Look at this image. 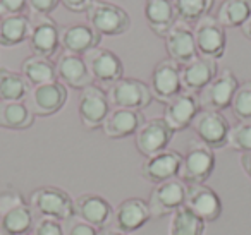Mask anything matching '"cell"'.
Here are the masks:
<instances>
[{"label": "cell", "instance_id": "obj_1", "mask_svg": "<svg viewBox=\"0 0 251 235\" xmlns=\"http://www.w3.org/2000/svg\"><path fill=\"white\" fill-rule=\"evenodd\" d=\"M28 204L40 218L67 221L74 216V199L64 189L53 186L35 189L29 194Z\"/></svg>", "mask_w": 251, "mask_h": 235}, {"label": "cell", "instance_id": "obj_2", "mask_svg": "<svg viewBox=\"0 0 251 235\" xmlns=\"http://www.w3.org/2000/svg\"><path fill=\"white\" fill-rule=\"evenodd\" d=\"M215 170V155L213 149L203 144L198 139L188 142L186 153L182 155L179 180L186 186L193 184H205Z\"/></svg>", "mask_w": 251, "mask_h": 235}, {"label": "cell", "instance_id": "obj_3", "mask_svg": "<svg viewBox=\"0 0 251 235\" xmlns=\"http://www.w3.org/2000/svg\"><path fill=\"white\" fill-rule=\"evenodd\" d=\"M88 23L100 36H121L129 31L131 18L121 7L107 0H93L86 11Z\"/></svg>", "mask_w": 251, "mask_h": 235}, {"label": "cell", "instance_id": "obj_4", "mask_svg": "<svg viewBox=\"0 0 251 235\" xmlns=\"http://www.w3.org/2000/svg\"><path fill=\"white\" fill-rule=\"evenodd\" d=\"M110 107L126 108V110L141 112L150 107L153 94H151L150 84L145 81L134 79V77H122L115 84H112L107 91Z\"/></svg>", "mask_w": 251, "mask_h": 235}, {"label": "cell", "instance_id": "obj_5", "mask_svg": "<svg viewBox=\"0 0 251 235\" xmlns=\"http://www.w3.org/2000/svg\"><path fill=\"white\" fill-rule=\"evenodd\" d=\"M196 139L206 144L210 149H222L227 146L230 124L222 112L200 110L191 124Z\"/></svg>", "mask_w": 251, "mask_h": 235}, {"label": "cell", "instance_id": "obj_6", "mask_svg": "<svg viewBox=\"0 0 251 235\" xmlns=\"http://www.w3.org/2000/svg\"><path fill=\"white\" fill-rule=\"evenodd\" d=\"M110 110L112 107L105 90H101L97 84H91V86L81 90L77 114H79V120L84 129L95 131V129L101 127Z\"/></svg>", "mask_w": 251, "mask_h": 235}, {"label": "cell", "instance_id": "obj_7", "mask_svg": "<svg viewBox=\"0 0 251 235\" xmlns=\"http://www.w3.org/2000/svg\"><path fill=\"white\" fill-rule=\"evenodd\" d=\"M84 62H86L88 72H90L93 84L98 83L101 86H108L115 84L124 77V66L122 60L119 59L117 53H114L108 48H93L84 55Z\"/></svg>", "mask_w": 251, "mask_h": 235}, {"label": "cell", "instance_id": "obj_8", "mask_svg": "<svg viewBox=\"0 0 251 235\" xmlns=\"http://www.w3.org/2000/svg\"><path fill=\"white\" fill-rule=\"evenodd\" d=\"M239 81L230 69H224L203 91L198 93V100L203 110L224 112L230 108L232 96L236 93Z\"/></svg>", "mask_w": 251, "mask_h": 235}, {"label": "cell", "instance_id": "obj_9", "mask_svg": "<svg viewBox=\"0 0 251 235\" xmlns=\"http://www.w3.org/2000/svg\"><path fill=\"white\" fill-rule=\"evenodd\" d=\"M193 33H195L196 52L200 57L212 60L222 59L226 53L227 36L226 28H222L215 18H212V16L203 18L201 21L196 23Z\"/></svg>", "mask_w": 251, "mask_h": 235}, {"label": "cell", "instance_id": "obj_10", "mask_svg": "<svg viewBox=\"0 0 251 235\" xmlns=\"http://www.w3.org/2000/svg\"><path fill=\"white\" fill-rule=\"evenodd\" d=\"M186 204V184L172 179L153 186L148 197L151 218H164Z\"/></svg>", "mask_w": 251, "mask_h": 235}, {"label": "cell", "instance_id": "obj_11", "mask_svg": "<svg viewBox=\"0 0 251 235\" xmlns=\"http://www.w3.org/2000/svg\"><path fill=\"white\" fill-rule=\"evenodd\" d=\"M172 136H174V131L169 127L164 118H150V120H145L143 125L134 134V144H136L140 155L148 158V156L165 151L167 146L171 144Z\"/></svg>", "mask_w": 251, "mask_h": 235}, {"label": "cell", "instance_id": "obj_12", "mask_svg": "<svg viewBox=\"0 0 251 235\" xmlns=\"http://www.w3.org/2000/svg\"><path fill=\"white\" fill-rule=\"evenodd\" d=\"M28 45L33 55L52 59L60 48V28L50 16H38L31 21Z\"/></svg>", "mask_w": 251, "mask_h": 235}, {"label": "cell", "instance_id": "obj_13", "mask_svg": "<svg viewBox=\"0 0 251 235\" xmlns=\"http://www.w3.org/2000/svg\"><path fill=\"white\" fill-rule=\"evenodd\" d=\"M67 101V88L60 81L35 86L28 93V108L35 117H50L62 110Z\"/></svg>", "mask_w": 251, "mask_h": 235}, {"label": "cell", "instance_id": "obj_14", "mask_svg": "<svg viewBox=\"0 0 251 235\" xmlns=\"http://www.w3.org/2000/svg\"><path fill=\"white\" fill-rule=\"evenodd\" d=\"M150 90L153 100L160 103H167L179 93H182L181 86V66L171 59H164L153 67L150 81Z\"/></svg>", "mask_w": 251, "mask_h": 235}, {"label": "cell", "instance_id": "obj_15", "mask_svg": "<svg viewBox=\"0 0 251 235\" xmlns=\"http://www.w3.org/2000/svg\"><path fill=\"white\" fill-rule=\"evenodd\" d=\"M186 208L198 214L205 223L217 221L222 216L224 204L220 196L206 184H193L186 186Z\"/></svg>", "mask_w": 251, "mask_h": 235}, {"label": "cell", "instance_id": "obj_16", "mask_svg": "<svg viewBox=\"0 0 251 235\" xmlns=\"http://www.w3.org/2000/svg\"><path fill=\"white\" fill-rule=\"evenodd\" d=\"M182 155L176 149H165L153 156L145 158L141 165V175L147 182L162 184L172 179H179V170H181Z\"/></svg>", "mask_w": 251, "mask_h": 235}, {"label": "cell", "instance_id": "obj_17", "mask_svg": "<svg viewBox=\"0 0 251 235\" xmlns=\"http://www.w3.org/2000/svg\"><path fill=\"white\" fill-rule=\"evenodd\" d=\"M200 110H201V105H200L198 94L182 91L164 105L162 118L167 122V125L172 131L179 132L191 127L193 120H195Z\"/></svg>", "mask_w": 251, "mask_h": 235}, {"label": "cell", "instance_id": "obj_18", "mask_svg": "<svg viewBox=\"0 0 251 235\" xmlns=\"http://www.w3.org/2000/svg\"><path fill=\"white\" fill-rule=\"evenodd\" d=\"M74 216H77L79 221L101 230L110 223L114 216V208L103 196L81 194L74 199Z\"/></svg>", "mask_w": 251, "mask_h": 235}, {"label": "cell", "instance_id": "obj_19", "mask_svg": "<svg viewBox=\"0 0 251 235\" xmlns=\"http://www.w3.org/2000/svg\"><path fill=\"white\" fill-rule=\"evenodd\" d=\"M151 220L148 201L141 197H127L121 201L114 210V223L115 228L122 230L124 234H133L143 228Z\"/></svg>", "mask_w": 251, "mask_h": 235}, {"label": "cell", "instance_id": "obj_20", "mask_svg": "<svg viewBox=\"0 0 251 235\" xmlns=\"http://www.w3.org/2000/svg\"><path fill=\"white\" fill-rule=\"evenodd\" d=\"M219 74L217 60L205 59V57H196L191 62L181 66V86L186 93L198 94L203 91Z\"/></svg>", "mask_w": 251, "mask_h": 235}, {"label": "cell", "instance_id": "obj_21", "mask_svg": "<svg viewBox=\"0 0 251 235\" xmlns=\"http://www.w3.org/2000/svg\"><path fill=\"white\" fill-rule=\"evenodd\" d=\"M164 40L169 59L174 60L179 66H184L198 57L195 45V33L184 23H176Z\"/></svg>", "mask_w": 251, "mask_h": 235}, {"label": "cell", "instance_id": "obj_22", "mask_svg": "<svg viewBox=\"0 0 251 235\" xmlns=\"http://www.w3.org/2000/svg\"><path fill=\"white\" fill-rule=\"evenodd\" d=\"M55 70H57V79L66 88H73V90L81 91L93 84V79H91L90 72H88L86 62H84V57L81 55L64 52L57 59Z\"/></svg>", "mask_w": 251, "mask_h": 235}, {"label": "cell", "instance_id": "obj_23", "mask_svg": "<svg viewBox=\"0 0 251 235\" xmlns=\"http://www.w3.org/2000/svg\"><path fill=\"white\" fill-rule=\"evenodd\" d=\"M101 36L90 24H69L60 29V47L67 53L84 57L93 48H98Z\"/></svg>", "mask_w": 251, "mask_h": 235}, {"label": "cell", "instance_id": "obj_24", "mask_svg": "<svg viewBox=\"0 0 251 235\" xmlns=\"http://www.w3.org/2000/svg\"><path fill=\"white\" fill-rule=\"evenodd\" d=\"M145 117L141 112L126 110V108H112L107 115L103 125V134L110 139H124L134 136L138 129L143 125Z\"/></svg>", "mask_w": 251, "mask_h": 235}, {"label": "cell", "instance_id": "obj_25", "mask_svg": "<svg viewBox=\"0 0 251 235\" xmlns=\"http://www.w3.org/2000/svg\"><path fill=\"white\" fill-rule=\"evenodd\" d=\"M145 19L148 28L160 38H165L172 26L177 23L174 0H147L145 2Z\"/></svg>", "mask_w": 251, "mask_h": 235}, {"label": "cell", "instance_id": "obj_26", "mask_svg": "<svg viewBox=\"0 0 251 235\" xmlns=\"http://www.w3.org/2000/svg\"><path fill=\"white\" fill-rule=\"evenodd\" d=\"M21 74L31 88L59 81L57 79L55 62H52V59H45L40 55L26 57L21 64Z\"/></svg>", "mask_w": 251, "mask_h": 235}, {"label": "cell", "instance_id": "obj_27", "mask_svg": "<svg viewBox=\"0 0 251 235\" xmlns=\"http://www.w3.org/2000/svg\"><path fill=\"white\" fill-rule=\"evenodd\" d=\"M31 19L26 14L0 16V45L16 47L28 42Z\"/></svg>", "mask_w": 251, "mask_h": 235}, {"label": "cell", "instance_id": "obj_28", "mask_svg": "<svg viewBox=\"0 0 251 235\" xmlns=\"http://www.w3.org/2000/svg\"><path fill=\"white\" fill-rule=\"evenodd\" d=\"M35 122V115L25 101H0V129L26 131Z\"/></svg>", "mask_w": 251, "mask_h": 235}, {"label": "cell", "instance_id": "obj_29", "mask_svg": "<svg viewBox=\"0 0 251 235\" xmlns=\"http://www.w3.org/2000/svg\"><path fill=\"white\" fill-rule=\"evenodd\" d=\"M33 228V210L28 203L18 204L0 214V234L26 235Z\"/></svg>", "mask_w": 251, "mask_h": 235}, {"label": "cell", "instance_id": "obj_30", "mask_svg": "<svg viewBox=\"0 0 251 235\" xmlns=\"http://www.w3.org/2000/svg\"><path fill=\"white\" fill-rule=\"evenodd\" d=\"M250 18L251 0H224L215 16L222 28H241Z\"/></svg>", "mask_w": 251, "mask_h": 235}, {"label": "cell", "instance_id": "obj_31", "mask_svg": "<svg viewBox=\"0 0 251 235\" xmlns=\"http://www.w3.org/2000/svg\"><path fill=\"white\" fill-rule=\"evenodd\" d=\"M29 93V84L21 72L0 67V101H23Z\"/></svg>", "mask_w": 251, "mask_h": 235}, {"label": "cell", "instance_id": "obj_32", "mask_svg": "<svg viewBox=\"0 0 251 235\" xmlns=\"http://www.w3.org/2000/svg\"><path fill=\"white\" fill-rule=\"evenodd\" d=\"M206 223L193 213L189 208L182 206L171 214L169 235H203Z\"/></svg>", "mask_w": 251, "mask_h": 235}, {"label": "cell", "instance_id": "obj_33", "mask_svg": "<svg viewBox=\"0 0 251 235\" xmlns=\"http://www.w3.org/2000/svg\"><path fill=\"white\" fill-rule=\"evenodd\" d=\"M213 5V0H174L177 21L184 24H196L206 18Z\"/></svg>", "mask_w": 251, "mask_h": 235}, {"label": "cell", "instance_id": "obj_34", "mask_svg": "<svg viewBox=\"0 0 251 235\" xmlns=\"http://www.w3.org/2000/svg\"><path fill=\"white\" fill-rule=\"evenodd\" d=\"M230 110L239 122H251V81L239 83L232 96Z\"/></svg>", "mask_w": 251, "mask_h": 235}, {"label": "cell", "instance_id": "obj_35", "mask_svg": "<svg viewBox=\"0 0 251 235\" xmlns=\"http://www.w3.org/2000/svg\"><path fill=\"white\" fill-rule=\"evenodd\" d=\"M227 146L239 153H251V122H239L230 127Z\"/></svg>", "mask_w": 251, "mask_h": 235}, {"label": "cell", "instance_id": "obj_36", "mask_svg": "<svg viewBox=\"0 0 251 235\" xmlns=\"http://www.w3.org/2000/svg\"><path fill=\"white\" fill-rule=\"evenodd\" d=\"M35 235H66V230L60 225V221L42 218L35 227Z\"/></svg>", "mask_w": 251, "mask_h": 235}, {"label": "cell", "instance_id": "obj_37", "mask_svg": "<svg viewBox=\"0 0 251 235\" xmlns=\"http://www.w3.org/2000/svg\"><path fill=\"white\" fill-rule=\"evenodd\" d=\"M59 4L60 0H28V9H31L36 16H50Z\"/></svg>", "mask_w": 251, "mask_h": 235}, {"label": "cell", "instance_id": "obj_38", "mask_svg": "<svg viewBox=\"0 0 251 235\" xmlns=\"http://www.w3.org/2000/svg\"><path fill=\"white\" fill-rule=\"evenodd\" d=\"M28 9V0H0V16L25 14Z\"/></svg>", "mask_w": 251, "mask_h": 235}, {"label": "cell", "instance_id": "obj_39", "mask_svg": "<svg viewBox=\"0 0 251 235\" xmlns=\"http://www.w3.org/2000/svg\"><path fill=\"white\" fill-rule=\"evenodd\" d=\"M28 201L21 196L19 192H2L0 194V214L4 211L11 210V208L18 206V204H25Z\"/></svg>", "mask_w": 251, "mask_h": 235}, {"label": "cell", "instance_id": "obj_40", "mask_svg": "<svg viewBox=\"0 0 251 235\" xmlns=\"http://www.w3.org/2000/svg\"><path fill=\"white\" fill-rule=\"evenodd\" d=\"M66 235H98V228L84 223V221H73L67 225Z\"/></svg>", "mask_w": 251, "mask_h": 235}, {"label": "cell", "instance_id": "obj_41", "mask_svg": "<svg viewBox=\"0 0 251 235\" xmlns=\"http://www.w3.org/2000/svg\"><path fill=\"white\" fill-rule=\"evenodd\" d=\"M60 4L71 12H86L93 0H60Z\"/></svg>", "mask_w": 251, "mask_h": 235}, {"label": "cell", "instance_id": "obj_42", "mask_svg": "<svg viewBox=\"0 0 251 235\" xmlns=\"http://www.w3.org/2000/svg\"><path fill=\"white\" fill-rule=\"evenodd\" d=\"M239 163H241V168H243V172L251 179V153H241Z\"/></svg>", "mask_w": 251, "mask_h": 235}, {"label": "cell", "instance_id": "obj_43", "mask_svg": "<svg viewBox=\"0 0 251 235\" xmlns=\"http://www.w3.org/2000/svg\"><path fill=\"white\" fill-rule=\"evenodd\" d=\"M98 235H127V234H124V232L115 227H105L101 230H98Z\"/></svg>", "mask_w": 251, "mask_h": 235}, {"label": "cell", "instance_id": "obj_44", "mask_svg": "<svg viewBox=\"0 0 251 235\" xmlns=\"http://www.w3.org/2000/svg\"><path fill=\"white\" fill-rule=\"evenodd\" d=\"M241 31H243L244 38H246V40H250V42H251V18L248 19V21L244 23L243 26H241Z\"/></svg>", "mask_w": 251, "mask_h": 235}, {"label": "cell", "instance_id": "obj_45", "mask_svg": "<svg viewBox=\"0 0 251 235\" xmlns=\"http://www.w3.org/2000/svg\"><path fill=\"white\" fill-rule=\"evenodd\" d=\"M26 235H29V234H26Z\"/></svg>", "mask_w": 251, "mask_h": 235}, {"label": "cell", "instance_id": "obj_46", "mask_svg": "<svg viewBox=\"0 0 251 235\" xmlns=\"http://www.w3.org/2000/svg\"><path fill=\"white\" fill-rule=\"evenodd\" d=\"M0 235H2V234H0Z\"/></svg>", "mask_w": 251, "mask_h": 235}]
</instances>
